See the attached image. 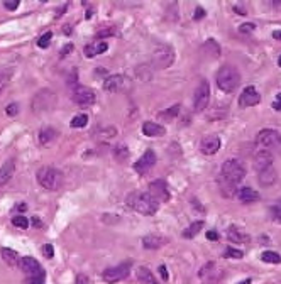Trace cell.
Here are the masks:
<instances>
[{
    "label": "cell",
    "mask_w": 281,
    "mask_h": 284,
    "mask_svg": "<svg viewBox=\"0 0 281 284\" xmlns=\"http://www.w3.org/2000/svg\"><path fill=\"white\" fill-rule=\"evenodd\" d=\"M126 203L132 208L134 212L141 213V215L151 216L154 215L156 212L159 210V201L156 198H152L151 195L146 191V193H141V191H134L127 196Z\"/></svg>",
    "instance_id": "obj_1"
},
{
    "label": "cell",
    "mask_w": 281,
    "mask_h": 284,
    "mask_svg": "<svg viewBox=\"0 0 281 284\" xmlns=\"http://www.w3.org/2000/svg\"><path fill=\"white\" fill-rule=\"evenodd\" d=\"M217 87L225 93H234L241 85V73L236 66L225 65L217 71Z\"/></svg>",
    "instance_id": "obj_2"
},
{
    "label": "cell",
    "mask_w": 281,
    "mask_h": 284,
    "mask_svg": "<svg viewBox=\"0 0 281 284\" xmlns=\"http://www.w3.org/2000/svg\"><path fill=\"white\" fill-rule=\"evenodd\" d=\"M246 178V168L243 166V162L239 159H227L222 164L220 169V179L227 181L230 184H239L241 181Z\"/></svg>",
    "instance_id": "obj_3"
},
{
    "label": "cell",
    "mask_w": 281,
    "mask_h": 284,
    "mask_svg": "<svg viewBox=\"0 0 281 284\" xmlns=\"http://www.w3.org/2000/svg\"><path fill=\"white\" fill-rule=\"evenodd\" d=\"M175 61V49L169 44H159L154 48L151 56V65L154 70H166Z\"/></svg>",
    "instance_id": "obj_4"
},
{
    "label": "cell",
    "mask_w": 281,
    "mask_h": 284,
    "mask_svg": "<svg viewBox=\"0 0 281 284\" xmlns=\"http://www.w3.org/2000/svg\"><path fill=\"white\" fill-rule=\"evenodd\" d=\"M36 179H37V183L41 184L44 190L56 191L59 186H61L63 175L58 171V169L51 168V166H44V168H41L37 171V175H36Z\"/></svg>",
    "instance_id": "obj_5"
},
{
    "label": "cell",
    "mask_w": 281,
    "mask_h": 284,
    "mask_svg": "<svg viewBox=\"0 0 281 284\" xmlns=\"http://www.w3.org/2000/svg\"><path fill=\"white\" fill-rule=\"evenodd\" d=\"M208 102H210V85L207 80H200L193 93V110L198 113L204 112L208 106Z\"/></svg>",
    "instance_id": "obj_6"
},
{
    "label": "cell",
    "mask_w": 281,
    "mask_h": 284,
    "mask_svg": "<svg viewBox=\"0 0 281 284\" xmlns=\"http://www.w3.org/2000/svg\"><path fill=\"white\" fill-rule=\"evenodd\" d=\"M55 104H56L55 91L44 88V90L37 91V93L34 95L33 102H31V106H33L34 112H46V110H51L53 106H55Z\"/></svg>",
    "instance_id": "obj_7"
},
{
    "label": "cell",
    "mask_w": 281,
    "mask_h": 284,
    "mask_svg": "<svg viewBox=\"0 0 281 284\" xmlns=\"http://www.w3.org/2000/svg\"><path fill=\"white\" fill-rule=\"evenodd\" d=\"M256 145L259 149H273V147H280L281 145V134L276 132L273 129H262L258 132L256 136Z\"/></svg>",
    "instance_id": "obj_8"
},
{
    "label": "cell",
    "mask_w": 281,
    "mask_h": 284,
    "mask_svg": "<svg viewBox=\"0 0 281 284\" xmlns=\"http://www.w3.org/2000/svg\"><path fill=\"white\" fill-rule=\"evenodd\" d=\"M129 269H131V262H122V264L115 266V267H109L102 272V279L109 284H113V283H119L122 279L127 278L129 274Z\"/></svg>",
    "instance_id": "obj_9"
},
{
    "label": "cell",
    "mask_w": 281,
    "mask_h": 284,
    "mask_svg": "<svg viewBox=\"0 0 281 284\" xmlns=\"http://www.w3.org/2000/svg\"><path fill=\"white\" fill-rule=\"evenodd\" d=\"M71 98H73L75 104H78L80 106H90L95 104V100H97V93H95L90 87H81L80 85V87H76L73 90Z\"/></svg>",
    "instance_id": "obj_10"
},
{
    "label": "cell",
    "mask_w": 281,
    "mask_h": 284,
    "mask_svg": "<svg viewBox=\"0 0 281 284\" xmlns=\"http://www.w3.org/2000/svg\"><path fill=\"white\" fill-rule=\"evenodd\" d=\"M19 269L26 276H29V278H42V276H44V272H42V269H41V264H39L34 257H29V255L20 259Z\"/></svg>",
    "instance_id": "obj_11"
},
{
    "label": "cell",
    "mask_w": 281,
    "mask_h": 284,
    "mask_svg": "<svg viewBox=\"0 0 281 284\" xmlns=\"http://www.w3.org/2000/svg\"><path fill=\"white\" fill-rule=\"evenodd\" d=\"M149 195L152 198L161 203V201H168L169 200V191H168V184H166L165 179H156L152 183H149Z\"/></svg>",
    "instance_id": "obj_12"
},
{
    "label": "cell",
    "mask_w": 281,
    "mask_h": 284,
    "mask_svg": "<svg viewBox=\"0 0 281 284\" xmlns=\"http://www.w3.org/2000/svg\"><path fill=\"white\" fill-rule=\"evenodd\" d=\"M127 83H129V80H127L126 74H112V76L105 78L104 90L107 93H117V91L124 90Z\"/></svg>",
    "instance_id": "obj_13"
},
{
    "label": "cell",
    "mask_w": 281,
    "mask_h": 284,
    "mask_svg": "<svg viewBox=\"0 0 281 284\" xmlns=\"http://www.w3.org/2000/svg\"><path fill=\"white\" fill-rule=\"evenodd\" d=\"M156 152L152 151V149H148V151L144 152V154L141 156L139 159L136 161V164H134V169H136L139 175H144V173H148L151 168H154L156 164Z\"/></svg>",
    "instance_id": "obj_14"
},
{
    "label": "cell",
    "mask_w": 281,
    "mask_h": 284,
    "mask_svg": "<svg viewBox=\"0 0 281 284\" xmlns=\"http://www.w3.org/2000/svg\"><path fill=\"white\" fill-rule=\"evenodd\" d=\"M259 102H261V95L258 93V90H256L254 87H246L239 97V106H243V108L254 106V105H258Z\"/></svg>",
    "instance_id": "obj_15"
},
{
    "label": "cell",
    "mask_w": 281,
    "mask_h": 284,
    "mask_svg": "<svg viewBox=\"0 0 281 284\" xmlns=\"http://www.w3.org/2000/svg\"><path fill=\"white\" fill-rule=\"evenodd\" d=\"M220 149V137L219 136H207L200 142V151L205 156H213L217 154Z\"/></svg>",
    "instance_id": "obj_16"
},
{
    "label": "cell",
    "mask_w": 281,
    "mask_h": 284,
    "mask_svg": "<svg viewBox=\"0 0 281 284\" xmlns=\"http://www.w3.org/2000/svg\"><path fill=\"white\" fill-rule=\"evenodd\" d=\"M269 166H273V156L269 151H266V149H259L258 152H256L254 156V168L256 171H262V169L269 168Z\"/></svg>",
    "instance_id": "obj_17"
},
{
    "label": "cell",
    "mask_w": 281,
    "mask_h": 284,
    "mask_svg": "<svg viewBox=\"0 0 281 284\" xmlns=\"http://www.w3.org/2000/svg\"><path fill=\"white\" fill-rule=\"evenodd\" d=\"M168 244V239L161 233H149V235L142 237V246L149 250H154V248H161L163 246Z\"/></svg>",
    "instance_id": "obj_18"
},
{
    "label": "cell",
    "mask_w": 281,
    "mask_h": 284,
    "mask_svg": "<svg viewBox=\"0 0 281 284\" xmlns=\"http://www.w3.org/2000/svg\"><path fill=\"white\" fill-rule=\"evenodd\" d=\"M278 179V173H276L275 166H269V168L262 169V171L258 173V181L262 188H268V186H273Z\"/></svg>",
    "instance_id": "obj_19"
},
{
    "label": "cell",
    "mask_w": 281,
    "mask_h": 284,
    "mask_svg": "<svg viewBox=\"0 0 281 284\" xmlns=\"http://www.w3.org/2000/svg\"><path fill=\"white\" fill-rule=\"evenodd\" d=\"M142 134L148 137H163L166 134V129L161 125V124L148 120V122L142 124Z\"/></svg>",
    "instance_id": "obj_20"
},
{
    "label": "cell",
    "mask_w": 281,
    "mask_h": 284,
    "mask_svg": "<svg viewBox=\"0 0 281 284\" xmlns=\"http://www.w3.org/2000/svg\"><path fill=\"white\" fill-rule=\"evenodd\" d=\"M14 173H16V162L12 159H9V161H5L0 166V186H5L12 179Z\"/></svg>",
    "instance_id": "obj_21"
},
{
    "label": "cell",
    "mask_w": 281,
    "mask_h": 284,
    "mask_svg": "<svg viewBox=\"0 0 281 284\" xmlns=\"http://www.w3.org/2000/svg\"><path fill=\"white\" fill-rule=\"evenodd\" d=\"M107 49H109L107 42H104V41H94V42H90V44L85 46L83 54L87 56V58H95V56H98V54H102V53H105Z\"/></svg>",
    "instance_id": "obj_22"
},
{
    "label": "cell",
    "mask_w": 281,
    "mask_h": 284,
    "mask_svg": "<svg viewBox=\"0 0 281 284\" xmlns=\"http://www.w3.org/2000/svg\"><path fill=\"white\" fill-rule=\"evenodd\" d=\"M237 198H239V201H243V203H254V201H258L259 198V193L256 190H252V188L249 186H244L241 188V190H237Z\"/></svg>",
    "instance_id": "obj_23"
},
{
    "label": "cell",
    "mask_w": 281,
    "mask_h": 284,
    "mask_svg": "<svg viewBox=\"0 0 281 284\" xmlns=\"http://www.w3.org/2000/svg\"><path fill=\"white\" fill-rule=\"evenodd\" d=\"M0 254H2V259L10 266V267H19V262L22 257H20L16 250H12V248H2Z\"/></svg>",
    "instance_id": "obj_24"
},
{
    "label": "cell",
    "mask_w": 281,
    "mask_h": 284,
    "mask_svg": "<svg viewBox=\"0 0 281 284\" xmlns=\"http://www.w3.org/2000/svg\"><path fill=\"white\" fill-rule=\"evenodd\" d=\"M56 137H58V132H56L55 129H51V127H44V129H41V132H39V142H41L42 145L51 144Z\"/></svg>",
    "instance_id": "obj_25"
},
{
    "label": "cell",
    "mask_w": 281,
    "mask_h": 284,
    "mask_svg": "<svg viewBox=\"0 0 281 284\" xmlns=\"http://www.w3.org/2000/svg\"><path fill=\"white\" fill-rule=\"evenodd\" d=\"M215 262H207V264L204 266V267L200 269V272H198V276H200V279L202 281H205V283H212L213 281V278L212 276L215 274Z\"/></svg>",
    "instance_id": "obj_26"
},
{
    "label": "cell",
    "mask_w": 281,
    "mask_h": 284,
    "mask_svg": "<svg viewBox=\"0 0 281 284\" xmlns=\"http://www.w3.org/2000/svg\"><path fill=\"white\" fill-rule=\"evenodd\" d=\"M137 279L141 281V284H158L154 279V274L148 267H144V266L137 269Z\"/></svg>",
    "instance_id": "obj_27"
},
{
    "label": "cell",
    "mask_w": 281,
    "mask_h": 284,
    "mask_svg": "<svg viewBox=\"0 0 281 284\" xmlns=\"http://www.w3.org/2000/svg\"><path fill=\"white\" fill-rule=\"evenodd\" d=\"M180 108H181V105H173L171 108H168V110H165V112L159 113L158 119L163 120V122H173V120L176 119L178 113H180Z\"/></svg>",
    "instance_id": "obj_28"
},
{
    "label": "cell",
    "mask_w": 281,
    "mask_h": 284,
    "mask_svg": "<svg viewBox=\"0 0 281 284\" xmlns=\"http://www.w3.org/2000/svg\"><path fill=\"white\" fill-rule=\"evenodd\" d=\"M227 237H229L230 242H236V244H243V242H247L249 237L244 235V233H241L239 229H236V227H230L229 230H227Z\"/></svg>",
    "instance_id": "obj_29"
},
{
    "label": "cell",
    "mask_w": 281,
    "mask_h": 284,
    "mask_svg": "<svg viewBox=\"0 0 281 284\" xmlns=\"http://www.w3.org/2000/svg\"><path fill=\"white\" fill-rule=\"evenodd\" d=\"M204 229V222L202 220H198V222H195V223H191L190 227H188L187 230L183 232V237L185 239H193L195 235H198V232Z\"/></svg>",
    "instance_id": "obj_30"
},
{
    "label": "cell",
    "mask_w": 281,
    "mask_h": 284,
    "mask_svg": "<svg viewBox=\"0 0 281 284\" xmlns=\"http://www.w3.org/2000/svg\"><path fill=\"white\" fill-rule=\"evenodd\" d=\"M261 261L262 262H268V264H281V255L278 252H273V250H266L261 254Z\"/></svg>",
    "instance_id": "obj_31"
},
{
    "label": "cell",
    "mask_w": 281,
    "mask_h": 284,
    "mask_svg": "<svg viewBox=\"0 0 281 284\" xmlns=\"http://www.w3.org/2000/svg\"><path fill=\"white\" fill-rule=\"evenodd\" d=\"M88 124V117L87 113H80V115L73 117L70 122V125L73 127V129H81V127H85Z\"/></svg>",
    "instance_id": "obj_32"
},
{
    "label": "cell",
    "mask_w": 281,
    "mask_h": 284,
    "mask_svg": "<svg viewBox=\"0 0 281 284\" xmlns=\"http://www.w3.org/2000/svg\"><path fill=\"white\" fill-rule=\"evenodd\" d=\"M10 81V70L7 68H0V93L5 90V87Z\"/></svg>",
    "instance_id": "obj_33"
},
{
    "label": "cell",
    "mask_w": 281,
    "mask_h": 284,
    "mask_svg": "<svg viewBox=\"0 0 281 284\" xmlns=\"http://www.w3.org/2000/svg\"><path fill=\"white\" fill-rule=\"evenodd\" d=\"M12 225L14 227H19V229L26 230L29 227V220L22 215H17V216H12Z\"/></svg>",
    "instance_id": "obj_34"
},
{
    "label": "cell",
    "mask_w": 281,
    "mask_h": 284,
    "mask_svg": "<svg viewBox=\"0 0 281 284\" xmlns=\"http://www.w3.org/2000/svg\"><path fill=\"white\" fill-rule=\"evenodd\" d=\"M51 37H53V33L51 31H48V33L42 34L41 37L37 39V46L39 48H48V46L51 44Z\"/></svg>",
    "instance_id": "obj_35"
},
{
    "label": "cell",
    "mask_w": 281,
    "mask_h": 284,
    "mask_svg": "<svg viewBox=\"0 0 281 284\" xmlns=\"http://www.w3.org/2000/svg\"><path fill=\"white\" fill-rule=\"evenodd\" d=\"M225 257L227 259H243L244 257V252L239 250V248H234V247H229L225 250Z\"/></svg>",
    "instance_id": "obj_36"
},
{
    "label": "cell",
    "mask_w": 281,
    "mask_h": 284,
    "mask_svg": "<svg viewBox=\"0 0 281 284\" xmlns=\"http://www.w3.org/2000/svg\"><path fill=\"white\" fill-rule=\"evenodd\" d=\"M115 33H117L115 27H105V29L98 31V33L95 34V36H97V37H100V39H104V37H109V36H113Z\"/></svg>",
    "instance_id": "obj_37"
},
{
    "label": "cell",
    "mask_w": 281,
    "mask_h": 284,
    "mask_svg": "<svg viewBox=\"0 0 281 284\" xmlns=\"http://www.w3.org/2000/svg\"><path fill=\"white\" fill-rule=\"evenodd\" d=\"M113 152H115V156H117V159H119V161H124V159L129 156V152H127V149L124 147V145H119L117 149H113Z\"/></svg>",
    "instance_id": "obj_38"
},
{
    "label": "cell",
    "mask_w": 281,
    "mask_h": 284,
    "mask_svg": "<svg viewBox=\"0 0 281 284\" xmlns=\"http://www.w3.org/2000/svg\"><path fill=\"white\" fill-rule=\"evenodd\" d=\"M42 254H44L46 259H53V257H55V250H53L51 244H46V246L42 247Z\"/></svg>",
    "instance_id": "obj_39"
},
{
    "label": "cell",
    "mask_w": 281,
    "mask_h": 284,
    "mask_svg": "<svg viewBox=\"0 0 281 284\" xmlns=\"http://www.w3.org/2000/svg\"><path fill=\"white\" fill-rule=\"evenodd\" d=\"M5 112L9 113V115H16V113L19 112V105H17V104H10V105L5 108Z\"/></svg>",
    "instance_id": "obj_40"
},
{
    "label": "cell",
    "mask_w": 281,
    "mask_h": 284,
    "mask_svg": "<svg viewBox=\"0 0 281 284\" xmlns=\"http://www.w3.org/2000/svg\"><path fill=\"white\" fill-rule=\"evenodd\" d=\"M256 29V26H254V24H251V22H249V24H243V26H241V33H252V31H254Z\"/></svg>",
    "instance_id": "obj_41"
},
{
    "label": "cell",
    "mask_w": 281,
    "mask_h": 284,
    "mask_svg": "<svg viewBox=\"0 0 281 284\" xmlns=\"http://www.w3.org/2000/svg\"><path fill=\"white\" fill-rule=\"evenodd\" d=\"M273 108H275L276 112H281V93L276 95L275 102H273Z\"/></svg>",
    "instance_id": "obj_42"
},
{
    "label": "cell",
    "mask_w": 281,
    "mask_h": 284,
    "mask_svg": "<svg viewBox=\"0 0 281 284\" xmlns=\"http://www.w3.org/2000/svg\"><path fill=\"white\" fill-rule=\"evenodd\" d=\"M159 274H161L163 281H168V279H169V276H168V271H166V267H165V266H159Z\"/></svg>",
    "instance_id": "obj_43"
},
{
    "label": "cell",
    "mask_w": 281,
    "mask_h": 284,
    "mask_svg": "<svg viewBox=\"0 0 281 284\" xmlns=\"http://www.w3.org/2000/svg\"><path fill=\"white\" fill-rule=\"evenodd\" d=\"M3 5L9 10H16L17 7H19V0H16V2H3Z\"/></svg>",
    "instance_id": "obj_44"
},
{
    "label": "cell",
    "mask_w": 281,
    "mask_h": 284,
    "mask_svg": "<svg viewBox=\"0 0 281 284\" xmlns=\"http://www.w3.org/2000/svg\"><path fill=\"white\" fill-rule=\"evenodd\" d=\"M76 284H88V278L83 274H78L76 276Z\"/></svg>",
    "instance_id": "obj_45"
},
{
    "label": "cell",
    "mask_w": 281,
    "mask_h": 284,
    "mask_svg": "<svg viewBox=\"0 0 281 284\" xmlns=\"http://www.w3.org/2000/svg\"><path fill=\"white\" fill-rule=\"evenodd\" d=\"M202 17H205V10L202 9V7H198L197 12H195V16H193V19H202Z\"/></svg>",
    "instance_id": "obj_46"
},
{
    "label": "cell",
    "mask_w": 281,
    "mask_h": 284,
    "mask_svg": "<svg viewBox=\"0 0 281 284\" xmlns=\"http://www.w3.org/2000/svg\"><path fill=\"white\" fill-rule=\"evenodd\" d=\"M70 51H73V44H68V46H65V49H63V51H61V56H63V58H65V56L68 54Z\"/></svg>",
    "instance_id": "obj_47"
},
{
    "label": "cell",
    "mask_w": 281,
    "mask_h": 284,
    "mask_svg": "<svg viewBox=\"0 0 281 284\" xmlns=\"http://www.w3.org/2000/svg\"><path fill=\"white\" fill-rule=\"evenodd\" d=\"M273 39H276V41H281V31H275V33H273Z\"/></svg>",
    "instance_id": "obj_48"
},
{
    "label": "cell",
    "mask_w": 281,
    "mask_h": 284,
    "mask_svg": "<svg viewBox=\"0 0 281 284\" xmlns=\"http://www.w3.org/2000/svg\"><path fill=\"white\" fill-rule=\"evenodd\" d=\"M207 239H210V240H217V233H215V232H207Z\"/></svg>",
    "instance_id": "obj_49"
},
{
    "label": "cell",
    "mask_w": 281,
    "mask_h": 284,
    "mask_svg": "<svg viewBox=\"0 0 281 284\" xmlns=\"http://www.w3.org/2000/svg\"><path fill=\"white\" fill-rule=\"evenodd\" d=\"M237 284H251V279H243V281L237 283Z\"/></svg>",
    "instance_id": "obj_50"
},
{
    "label": "cell",
    "mask_w": 281,
    "mask_h": 284,
    "mask_svg": "<svg viewBox=\"0 0 281 284\" xmlns=\"http://www.w3.org/2000/svg\"><path fill=\"white\" fill-rule=\"evenodd\" d=\"M278 65L281 66V54H280V58H278Z\"/></svg>",
    "instance_id": "obj_51"
}]
</instances>
